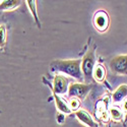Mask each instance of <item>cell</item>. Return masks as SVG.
<instances>
[{
    "mask_svg": "<svg viewBox=\"0 0 127 127\" xmlns=\"http://www.w3.org/2000/svg\"><path fill=\"white\" fill-rule=\"evenodd\" d=\"M81 60L72 59V60H55L51 63L52 70L60 71L64 74L72 76L78 80L83 79V75L80 68Z\"/></svg>",
    "mask_w": 127,
    "mask_h": 127,
    "instance_id": "obj_1",
    "label": "cell"
},
{
    "mask_svg": "<svg viewBox=\"0 0 127 127\" xmlns=\"http://www.w3.org/2000/svg\"><path fill=\"white\" fill-rule=\"evenodd\" d=\"M96 65V56H95V50L90 49L86 55L83 56L81 59V72L83 75V79L86 81V83H90L92 78H93V70L94 67Z\"/></svg>",
    "mask_w": 127,
    "mask_h": 127,
    "instance_id": "obj_2",
    "label": "cell"
},
{
    "mask_svg": "<svg viewBox=\"0 0 127 127\" xmlns=\"http://www.w3.org/2000/svg\"><path fill=\"white\" fill-rule=\"evenodd\" d=\"M92 89V84L90 83H81V82H72L68 87V95L69 97H75L80 99H84L87 95L90 93Z\"/></svg>",
    "mask_w": 127,
    "mask_h": 127,
    "instance_id": "obj_3",
    "label": "cell"
},
{
    "mask_svg": "<svg viewBox=\"0 0 127 127\" xmlns=\"http://www.w3.org/2000/svg\"><path fill=\"white\" fill-rule=\"evenodd\" d=\"M110 69L119 75H127V55H117L110 61Z\"/></svg>",
    "mask_w": 127,
    "mask_h": 127,
    "instance_id": "obj_4",
    "label": "cell"
},
{
    "mask_svg": "<svg viewBox=\"0 0 127 127\" xmlns=\"http://www.w3.org/2000/svg\"><path fill=\"white\" fill-rule=\"evenodd\" d=\"M68 78L64 75H56L54 78V81H53V91H54V94L56 95H63L65 94L68 91Z\"/></svg>",
    "mask_w": 127,
    "mask_h": 127,
    "instance_id": "obj_5",
    "label": "cell"
},
{
    "mask_svg": "<svg viewBox=\"0 0 127 127\" xmlns=\"http://www.w3.org/2000/svg\"><path fill=\"white\" fill-rule=\"evenodd\" d=\"M94 25L100 32H105L109 27V16L104 10H99L94 16Z\"/></svg>",
    "mask_w": 127,
    "mask_h": 127,
    "instance_id": "obj_6",
    "label": "cell"
},
{
    "mask_svg": "<svg viewBox=\"0 0 127 127\" xmlns=\"http://www.w3.org/2000/svg\"><path fill=\"white\" fill-rule=\"evenodd\" d=\"M96 115L97 118L105 123L109 122L110 116H109V110H108V101L101 100L96 105Z\"/></svg>",
    "mask_w": 127,
    "mask_h": 127,
    "instance_id": "obj_7",
    "label": "cell"
},
{
    "mask_svg": "<svg viewBox=\"0 0 127 127\" xmlns=\"http://www.w3.org/2000/svg\"><path fill=\"white\" fill-rule=\"evenodd\" d=\"M75 116H76V118L81 123H83L84 125H87L89 127H97V123L95 122V120L92 117V115L87 110H84V109H78L75 112Z\"/></svg>",
    "mask_w": 127,
    "mask_h": 127,
    "instance_id": "obj_8",
    "label": "cell"
},
{
    "mask_svg": "<svg viewBox=\"0 0 127 127\" xmlns=\"http://www.w3.org/2000/svg\"><path fill=\"white\" fill-rule=\"evenodd\" d=\"M54 99H55L56 107H57V109H58V111L60 113L64 114V115H68V114H70L72 112L70 110V108H69V106H68V103L64 99H63L61 96L54 94Z\"/></svg>",
    "mask_w": 127,
    "mask_h": 127,
    "instance_id": "obj_9",
    "label": "cell"
},
{
    "mask_svg": "<svg viewBox=\"0 0 127 127\" xmlns=\"http://www.w3.org/2000/svg\"><path fill=\"white\" fill-rule=\"evenodd\" d=\"M127 98V84H121L115 90L112 96V101L114 103H120Z\"/></svg>",
    "mask_w": 127,
    "mask_h": 127,
    "instance_id": "obj_10",
    "label": "cell"
},
{
    "mask_svg": "<svg viewBox=\"0 0 127 127\" xmlns=\"http://www.w3.org/2000/svg\"><path fill=\"white\" fill-rule=\"evenodd\" d=\"M108 110H109V116H110V118H112L114 121L119 122V121H121L123 119L124 113L121 110V108L118 107V106L111 105V106H109V109Z\"/></svg>",
    "mask_w": 127,
    "mask_h": 127,
    "instance_id": "obj_11",
    "label": "cell"
},
{
    "mask_svg": "<svg viewBox=\"0 0 127 127\" xmlns=\"http://www.w3.org/2000/svg\"><path fill=\"white\" fill-rule=\"evenodd\" d=\"M105 76H106L105 67L102 64L97 63V64L95 65V67H94V70H93V77L95 78V80H96V81L102 82L105 79Z\"/></svg>",
    "mask_w": 127,
    "mask_h": 127,
    "instance_id": "obj_12",
    "label": "cell"
},
{
    "mask_svg": "<svg viewBox=\"0 0 127 127\" xmlns=\"http://www.w3.org/2000/svg\"><path fill=\"white\" fill-rule=\"evenodd\" d=\"M27 4H28V6H29V8L31 9V12H32V14H33V16H34V18H35V20H36V23L38 24V26L39 27H41V24L39 23V18H38V14H37V3H36V1H32V0H29V1H27Z\"/></svg>",
    "mask_w": 127,
    "mask_h": 127,
    "instance_id": "obj_13",
    "label": "cell"
},
{
    "mask_svg": "<svg viewBox=\"0 0 127 127\" xmlns=\"http://www.w3.org/2000/svg\"><path fill=\"white\" fill-rule=\"evenodd\" d=\"M19 5V1H15V0H9V1H3V3L0 5V9H5V10H10L13 9L14 7Z\"/></svg>",
    "mask_w": 127,
    "mask_h": 127,
    "instance_id": "obj_14",
    "label": "cell"
},
{
    "mask_svg": "<svg viewBox=\"0 0 127 127\" xmlns=\"http://www.w3.org/2000/svg\"><path fill=\"white\" fill-rule=\"evenodd\" d=\"M68 106L71 111H77L78 108L80 107V100L75 97H70L68 101Z\"/></svg>",
    "mask_w": 127,
    "mask_h": 127,
    "instance_id": "obj_15",
    "label": "cell"
},
{
    "mask_svg": "<svg viewBox=\"0 0 127 127\" xmlns=\"http://www.w3.org/2000/svg\"><path fill=\"white\" fill-rule=\"evenodd\" d=\"M6 42V29L4 25L0 26V47H3Z\"/></svg>",
    "mask_w": 127,
    "mask_h": 127,
    "instance_id": "obj_16",
    "label": "cell"
},
{
    "mask_svg": "<svg viewBox=\"0 0 127 127\" xmlns=\"http://www.w3.org/2000/svg\"><path fill=\"white\" fill-rule=\"evenodd\" d=\"M64 116H65L64 114H60V115L57 116V120H58L59 123H62V122H63V120H64V118H65Z\"/></svg>",
    "mask_w": 127,
    "mask_h": 127,
    "instance_id": "obj_17",
    "label": "cell"
},
{
    "mask_svg": "<svg viewBox=\"0 0 127 127\" xmlns=\"http://www.w3.org/2000/svg\"><path fill=\"white\" fill-rule=\"evenodd\" d=\"M125 123H127V116H126V120H125Z\"/></svg>",
    "mask_w": 127,
    "mask_h": 127,
    "instance_id": "obj_18",
    "label": "cell"
}]
</instances>
